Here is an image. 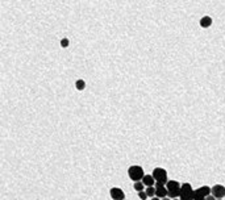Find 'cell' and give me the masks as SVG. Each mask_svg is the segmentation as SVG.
<instances>
[{
    "label": "cell",
    "instance_id": "7402d4cb",
    "mask_svg": "<svg viewBox=\"0 0 225 200\" xmlns=\"http://www.w3.org/2000/svg\"><path fill=\"white\" fill-rule=\"evenodd\" d=\"M217 200H222V199H217Z\"/></svg>",
    "mask_w": 225,
    "mask_h": 200
},
{
    "label": "cell",
    "instance_id": "5b68a950",
    "mask_svg": "<svg viewBox=\"0 0 225 200\" xmlns=\"http://www.w3.org/2000/svg\"><path fill=\"white\" fill-rule=\"evenodd\" d=\"M141 182L145 184V187H154V184H155V179L153 178L151 174H146V175L143 176V179L141 180Z\"/></svg>",
    "mask_w": 225,
    "mask_h": 200
},
{
    "label": "cell",
    "instance_id": "277c9868",
    "mask_svg": "<svg viewBox=\"0 0 225 200\" xmlns=\"http://www.w3.org/2000/svg\"><path fill=\"white\" fill-rule=\"evenodd\" d=\"M212 195L216 199H222L225 197V187L222 184H215L212 187Z\"/></svg>",
    "mask_w": 225,
    "mask_h": 200
},
{
    "label": "cell",
    "instance_id": "ba28073f",
    "mask_svg": "<svg viewBox=\"0 0 225 200\" xmlns=\"http://www.w3.org/2000/svg\"><path fill=\"white\" fill-rule=\"evenodd\" d=\"M212 25V19L209 16H204L200 19V27L201 28H209Z\"/></svg>",
    "mask_w": 225,
    "mask_h": 200
},
{
    "label": "cell",
    "instance_id": "5bb4252c",
    "mask_svg": "<svg viewBox=\"0 0 225 200\" xmlns=\"http://www.w3.org/2000/svg\"><path fill=\"white\" fill-rule=\"evenodd\" d=\"M146 195L151 199V197L155 196V187H146V190H145Z\"/></svg>",
    "mask_w": 225,
    "mask_h": 200
},
{
    "label": "cell",
    "instance_id": "d6986e66",
    "mask_svg": "<svg viewBox=\"0 0 225 200\" xmlns=\"http://www.w3.org/2000/svg\"><path fill=\"white\" fill-rule=\"evenodd\" d=\"M162 200H171L170 197H165V199H162Z\"/></svg>",
    "mask_w": 225,
    "mask_h": 200
},
{
    "label": "cell",
    "instance_id": "7c38bea8",
    "mask_svg": "<svg viewBox=\"0 0 225 200\" xmlns=\"http://www.w3.org/2000/svg\"><path fill=\"white\" fill-rule=\"evenodd\" d=\"M75 87H76L78 91H83L86 88V82L83 80V79H78V80L75 82Z\"/></svg>",
    "mask_w": 225,
    "mask_h": 200
},
{
    "label": "cell",
    "instance_id": "ffe728a7",
    "mask_svg": "<svg viewBox=\"0 0 225 200\" xmlns=\"http://www.w3.org/2000/svg\"><path fill=\"white\" fill-rule=\"evenodd\" d=\"M198 200H205V197H200V199H198Z\"/></svg>",
    "mask_w": 225,
    "mask_h": 200
},
{
    "label": "cell",
    "instance_id": "9c48e42d",
    "mask_svg": "<svg viewBox=\"0 0 225 200\" xmlns=\"http://www.w3.org/2000/svg\"><path fill=\"white\" fill-rule=\"evenodd\" d=\"M167 193H169V191H167L166 187H162V188H157V190H155V196L159 197V199L167 197Z\"/></svg>",
    "mask_w": 225,
    "mask_h": 200
},
{
    "label": "cell",
    "instance_id": "9a60e30c",
    "mask_svg": "<svg viewBox=\"0 0 225 200\" xmlns=\"http://www.w3.org/2000/svg\"><path fill=\"white\" fill-rule=\"evenodd\" d=\"M68 44H70L68 38H62V40H61V46H62V48H67Z\"/></svg>",
    "mask_w": 225,
    "mask_h": 200
},
{
    "label": "cell",
    "instance_id": "6da1fadb",
    "mask_svg": "<svg viewBox=\"0 0 225 200\" xmlns=\"http://www.w3.org/2000/svg\"><path fill=\"white\" fill-rule=\"evenodd\" d=\"M128 175H129V179L133 180L134 183L136 182H141L145 176V173H143V169L138 165H133L128 169Z\"/></svg>",
    "mask_w": 225,
    "mask_h": 200
},
{
    "label": "cell",
    "instance_id": "8992f818",
    "mask_svg": "<svg viewBox=\"0 0 225 200\" xmlns=\"http://www.w3.org/2000/svg\"><path fill=\"white\" fill-rule=\"evenodd\" d=\"M196 191L200 193L201 196H204V197L212 195V188H211V187H208V186H201V187H199Z\"/></svg>",
    "mask_w": 225,
    "mask_h": 200
},
{
    "label": "cell",
    "instance_id": "3957f363",
    "mask_svg": "<svg viewBox=\"0 0 225 200\" xmlns=\"http://www.w3.org/2000/svg\"><path fill=\"white\" fill-rule=\"evenodd\" d=\"M109 195L112 197L113 200H124L125 199V193L121 188L119 187H112L111 190H109Z\"/></svg>",
    "mask_w": 225,
    "mask_h": 200
},
{
    "label": "cell",
    "instance_id": "ac0fdd59",
    "mask_svg": "<svg viewBox=\"0 0 225 200\" xmlns=\"http://www.w3.org/2000/svg\"><path fill=\"white\" fill-rule=\"evenodd\" d=\"M150 200H162V199H159V197H157V196H154V197H151Z\"/></svg>",
    "mask_w": 225,
    "mask_h": 200
},
{
    "label": "cell",
    "instance_id": "30bf717a",
    "mask_svg": "<svg viewBox=\"0 0 225 200\" xmlns=\"http://www.w3.org/2000/svg\"><path fill=\"white\" fill-rule=\"evenodd\" d=\"M181 195H182V190H181V188H178V190H174V191H169L167 197H170V199L173 200V199H178V197H181Z\"/></svg>",
    "mask_w": 225,
    "mask_h": 200
},
{
    "label": "cell",
    "instance_id": "7a4b0ae2",
    "mask_svg": "<svg viewBox=\"0 0 225 200\" xmlns=\"http://www.w3.org/2000/svg\"><path fill=\"white\" fill-rule=\"evenodd\" d=\"M153 178L155 179V182H159V183H163L166 184L169 180H167V171L162 167H155L153 170V173H151Z\"/></svg>",
    "mask_w": 225,
    "mask_h": 200
},
{
    "label": "cell",
    "instance_id": "e0dca14e",
    "mask_svg": "<svg viewBox=\"0 0 225 200\" xmlns=\"http://www.w3.org/2000/svg\"><path fill=\"white\" fill-rule=\"evenodd\" d=\"M205 200H217V199H216V197L213 196V195H209V196L205 197Z\"/></svg>",
    "mask_w": 225,
    "mask_h": 200
},
{
    "label": "cell",
    "instance_id": "52a82bcc",
    "mask_svg": "<svg viewBox=\"0 0 225 200\" xmlns=\"http://www.w3.org/2000/svg\"><path fill=\"white\" fill-rule=\"evenodd\" d=\"M165 187L167 188V191H174V190H178V188H181V184L178 183L177 180H169Z\"/></svg>",
    "mask_w": 225,
    "mask_h": 200
},
{
    "label": "cell",
    "instance_id": "44dd1931",
    "mask_svg": "<svg viewBox=\"0 0 225 200\" xmlns=\"http://www.w3.org/2000/svg\"><path fill=\"white\" fill-rule=\"evenodd\" d=\"M173 200H181V199H179V197H178V199H173Z\"/></svg>",
    "mask_w": 225,
    "mask_h": 200
},
{
    "label": "cell",
    "instance_id": "2e32d148",
    "mask_svg": "<svg viewBox=\"0 0 225 200\" xmlns=\"http://www.w3.org/2000/svg\"><path fill=\"white\" fill-rule=\"evenodd\" d=\"M138 196H140V199L141 200H146L147 197V195H146V192H145V191H142V192H138Z\"/></svg>",
    "mask_w": 225,
    "mask_h": 200
},
{
    "label": "cell",
    "instance_id": "4fadbf2b",
    "mask_svg": "<svg viewBox=\"0 0 225 200\" xmlns=\"http://www.w3.org/2000/svg\"><path fill=\"white\" fill-rule=\"evenodd\" d=\"M133 188H134V191H137V192H142V191H145V184L142 183V182H136L134 183V186H133Z\"/></svg>",
    "mask_w": 225,
    "mask_h": 200
},
{
    "label": "cell",
    "instance_id": "8fae6325",
    "mask_svg": "<svg viewBox=\"0 0 225 200\" xmlns=\"http://www.w3.org/2000/svg\"><path fill=\"white\" fill-rule=\"evenodd\" d=\"M181 190H182V193H190V192H192V186L190 183H183L181 186Z\"/></svg>",
    "mask_w": 225,
    "mask_h": 200
}]
</instances>
